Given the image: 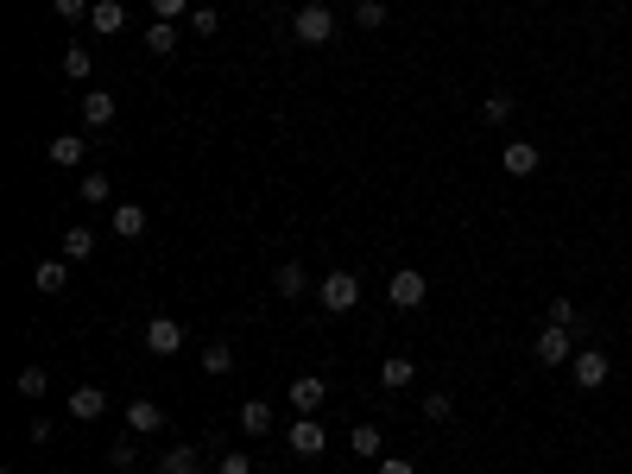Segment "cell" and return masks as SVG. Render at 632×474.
I'll return each mask as SVG.
<instances>
[{
	"label": "cell",
	"instance_id": "7c38bea8",
	"mask_svg": "<svg viewBox=\"0 0 632 474\" xmlns=\"http://www.w3.org/2000/svg\"><path fill=\"white\" fill-rule=\"evenodd\" d=\"M102 411H108V392H102V386H89V380H83V386L70 392V418H76V424H95Z\"/></svg>",
	"mask_w": 632,
	"mask_h": 474
},
{
	"label": "cell",
	"instance_id": "7a4b0ae2",
	"mask_svg": "<svg viewBox=\"0 0 632 474\" xmlns=\"http://www.w3.org/2000/svg\"><path fill=\"white\" fill-rule=\"evenodd\" d=\"M569 380H576V392H601L607 380H614V361H607V348H576V361H569Z\"/></svg>",
	"mask_w": 632,
	"mask_h": 474
},
{
	"label": "cell",
	"instance_id": "ffe728a7",
	"mask_svg": "<svg viewBox=\"0 0 632 474\" xmlns=\"http://www.w3.org/2000/svg\"><path fill=\"white\" fill-rule=\"evenodd\" d=\"M64 279H70V260H64V253H57V260H38V266H32V285L45 291V298H57V291H64Z\"/></svg>",
	"mask_w": 632,
	"mask_h": 474
},
{
	"label": "cell",
	"instance_id": "ac0fdd59",
	"mask_svg": "<svg viewBox=\"0 0 632 474\" xmlns=\"http://www.w3.org/2000/svg\"><path fill=\"white\" fill-rule=\"evenodd\" d=\"M121 26H127V7H121V0H95V7H89V32L114 38Z\"/></svg>",
	"mask_w": 632,
	"mask_h": 474
},
{
	"label": "cell",
	"instance_id": "8fae6325",
	"mask_svg": "<svg viewBox=\"0 0 632 474\" xmlns=\"http://www.w3.org/2000/svg\"><path fill=\"white\" fill-rule=\"evenodd\" d=\"M114 114H121V108H114V95H108V89H83V127H89V133L114 127Z\"/></svg>",
	"mask_w": 632,
	"mask_h": 474
},
{
	"label": "cell",
	"instance_id": "e0dca14e",
	"mask_svg": "<svg viewBox=\"0 0 632 474\" xmlns=\"http://www.w3.org/2000/svg\"><path fill=\"white\" fill-rule=\"evenodd\" d=\"M348 449H354L361 462H380V456H386V437H380V424H354V430H348Z\"/></svg>",
	"mask_w": 632,
	"mask_h": 474
},
{
	"label": "cell",
	"instance_id": "d6a6232c",
	"mask_svg": "<svg viewBox=\"0 0 632 474\" xmlns=\"http://www.w3.org/2000/svg\"><path fill=\"white\" fill-rule=\"evenodd\" d=\"M215 26H222V13H215V7H196V13H190V32H196V38H215Z\"/></svg>",
	"mask_w": 632,
	"mask_h": 474
},
{
	"label": "cell",
	"instance_id": "603a6c76",
	"mask_svg": "<svg viewBox=\"0 0 632 474\" xmlns=\"http://www.w3.org/2000/svg\"><path fill=\"white\" fill-rule=\"evenodd\" d=\"M512 114H519V102H512V89H493L487 102H481V121H487V127H506Z\"/></svg>",
	"mask_w": 632,
	"mask_h": 474
},
{
	"label": "cell",
	"instance_id": "3957f363",
	"mask_svg": "<svg viewBox=\"0 0 632 474\" xmlns=\"http://www.w3.org/2000/svg\"><path fill=\"white\" fill-rule=\"evenodd\" d=\"M316 304H323L329 316L354 310V304H361V279H354V272H342V266H335L329 279H316Z\"/></svg>",
	"mask_w": 632,
	"mask_h": 474
},
{
	"label": "cell",
	"instance_id": "ba28073f",
	"mask_svg": "<svg viewBox=\"0 0 632 474\" xmlns=\"http://www.w3.org/2000/svg\"><path fill=\"white\" fill-rule=\"evenodd\" d=\"M323 399H329V386L316 380V373H298V380H291V411H298V418H316Z\"/></svg>",
	"mask_w": 632,
	"mask_h": 474
},
{
	"label": "cell",
	"instance_id": "1f68e13d",
	"mask_svg": "<svg viewBox=\"0 0 632 474\" xmlns=\"http://www.w3.org/2000/svg\"><path fill=\"white\" fill-rule=\"evenodd\" d=\"M544 316H550L557 329H576V323H582V316H576V304H569V298H550V310H544Z\"/></svg>",
	"mask_w": 632,
	"mask_h": 474
},
{
	"label": "cell",
	"instance_id": "9c48e42d",
	"mask_svg": "<svg viewBox=\"0 0 632 474\" xmlns=\"http://www.w3.org/2000/svg\"><path fill=\"white\" fill-rule=\"evenodd\" d=\"M323 449H329V437H323V424H316V418H298V424H291V456H298V462H316Z\"/></svg>",
	"mask_w": 632,
	"mask_h": 474
},
{
	"label": "cell",
	"instance_id": "83f0119b",
	"mask_svg": "<svg viewBox=\"0 0 632 474\" xmlns=\"http://www.w3.org/2000/svg\"><path fill=\"white\" fill-rule=\"evenodd\" d=\"M51 380H45V367H19V399H45Z\"/></svg>",
	"mask_w": 632,
	"mask_h": 474
},
{
	"label": "cell",
	"instance_id": "f1b7e54d",
	"mask_svg": "<svg viewBox=\"0 0 632 474\" xmlns=\"http://www.w3.org/2000/svg\"><path fill=\"white\" fill-rule=\"evenodd\" d=\"M424 418H430V424L456 418V399H449V392H424Z\"/></svg>",
	"mask_w": 632,
	"mask_h": 474
},
{
	"label": "cell",
	"instance_id": "484cf974",
	"mask_svg": "<svg viewBox=\"0 0 632 474\" xmlns=\"http://www.w3.org/2000/svg\"><path fill=\"white\" fill-rule=\"evenodd\" d=\"M76 196H83V203H89V209H102V203H108V196H114V184H108V177H102V171H83V184H76Z\"/></svg>",
	"mask_w": 632,
	"mask_h": 474
},
{
	"label": "cell",
	"instance_id": "4316f807",
	"mask_svg": "<svg viewBox=\"0 0 632 474\" xmlns=\"http://www.w3.org/2000/svg\"><path fill=\"white\" fill-rule=\"evenodd\" d=\"M354 26H361V32H380V26H386V0H354Z\"/></svg>",
	"mask_w": 632,
	"mask_h": 474
},
{
	"label": "cell",
	"instance_id": "8992f818",
	"mask_svg": "<svg viewBox=\"0 0 632 474\" xmlns=\"http://www.w3.org/2000/svg\"><path fill=\"white\" fill-rule=\"evenodd\" d=\"M140 342H146V354H158V361H171V354L184 348V329H177V316H152Z\"/></svg>",
	"mask_w": 632,
	"mask_h": 474
},
{
	"label": "cell",
	"instance_id": "52a82bcc",
	"mask_svg": "<svg viewBox=\"0 0 632 474\" xmlns=\"http://www.w3.org/2000/svg\"><path fill=\"white\" fill-rule=\"evenodd\" d=\"M127 430H133V437H158V430H165V405L146 399V392H140V399H127Z\"/></svg>",
	"mask_w": 632,
	"mask_h": 474
},
{
	"label": "cell",
	"instance_id": "8d00e7d4",
	"mask_svg": "<svg viewBox=\"0 0 632 474\" xmlns=\"http://www.w3.org/2000/svg\"><path fill=\"white\" fill-rule=\"evenodd\" d=\"M373 474H418V462H405V456H380V462H373Z\"/></svg>",
	"mask_w": 632,
	"mask_h": 474
},
{
	"label": "cell",
	"instance_id": "44dd1931",
	"mask_svg": "<svg viewBox=\"0 0 632 474\" xmlns=\"http://www.w3.org/2000/svg\"><path fill=\"white\" fill-rule=\"evenodd\" d=\"M177 38H184V32H177V19H152V26H146V51L152 57H171Z\"/></svg>",
	"mask_w": 632,
	"mask_h": 474
},
{
	"label": "cell",
	"instance_id": "6da1fadb",
	"mask_svg": "<svg viewBox=\"0 0 632 474\" xmlns=\"http://www.w3.org/2000/svg\"><path fill=\"white\" fill-rule=\"evenodd\" d=\"M291 38H298L304 51L329 45V38H335V13L323 7V0H310V7H298V13H291Z\"/></svg>",
	"mask_w": 632,
	"mask_h": 474
},
{
	"label": "cell",
	"instance_id": "4fadbf2b",
	"mask_svg": "<svg viewBox=\"0 0 632 474\" xmlns=\"http://www.w3.org/2000/svg\"><path fill=\"white\" fill-rule=\"evenodd\" d=\"M272 291H279V298H291V304H298V298H310L316 285H310V272H304L298 260H285L279 272H272Z\"/></svg>",
	"mask_w": 632,
	"mask_h": 474
},
{
	"label": "cell",
	"instance_id": "f546056e",
	"mask_svg": "<svg viewBox=\"0 0 632 474\" xmlns=\"http://www.w3.org/2000/svg\"><path fill=\"white\" fill-rule=\"evenodd\" d=\"M108 462H114V474H133V462H140V443H133V437H127V443H114V449H108Z\"/></svg>",
	"mask_w": 632,
	"mask_h": 474
},
{
	"label": "cell",
	"instance_id": "2e32d148",
	"mask_svg": "<svg viewBox=\"0 0 632 474\" xmlns=\"http://www.w3.org/2000/svg\"><path fill=\"white\" fill-rule=\"evenodd\" d=\"M158 474H203V456H196V443H171L165 456H158Z\"/></svg>",
	"mask_w": 632,
	"mask_h": 474
},
{
	"label": "cell",
	"instance_id": "9a60e30c",
	"mask_svg": "<svg viewBox=\"0 0 632 474\" xmlns=\"http://www.w3.org/2000/svg\"><path fill=\"white\" fill-rule=\"evenodd\" d=\"M411 380H418V361H411V354H386L380 361V386L386 392H405Z\"/></svg>",
	"mask_w": 632,
	"mask_h": 474
},
{
	"label": "cell",
	"instance_id": "d4e9b609",
	"mask_svg": "<svg viewBox=\"0 0 632 474\" xmlns=\"http://www.w3.org/2000/svg\"><path fill=\"white\" fill-rule=\"evenodd\" d=\"M203 373H234V342H203Z\"/></svg>",
	"mask_w": 632,
	"mask_h": 474
},
{
	"label": "cell",
	"instance_id": "4dcf8cb0",
	"mask_svg": "<svg viewBox=\"0 0 632 474\" xmlns=\"http://www.w3.org/2000/svg\"><path fill=\"white\" fill-rule=\"evenodd\" d=\"M64 76H70V83H83V76H89V45H70L64 51Z\"/></svg>",
	"mask_w": 632,
	"mask_h": 474
},
{
	"label": "cell",
	"instance_id": "e575fe53",
	"mask_svg": "<svg viewBox=\"0 0 632 474\" xmlns=\"http://www.w3.org/2000/svg\"><path fill=\"white\" fill-rule=\"evenodd\" d=\"M190 0H152V19H190Z\"/></svg>",
	"mask_w": 632,
	"mask_h": 474
},
{
	"label": "cell",
	"instance_id": "5b68a950",
	"mask_svg": "<svg viewBox=\"0 0 632 474\" xmlns=\"http://www.w3.org/2000/svg\"><path fill=\"white\" fill-rule=\"evenodd\" d=\"M424 298H430L424 272H411V266H399V272H392V285H386V304H392V310H418Z\"/></svg>",
	"mask_w": 632,
	"mask_h": 474
},
{
	"label": "cell",
	"instance_id": "d6986e66",
	"mask_svg": "<svg viewBox=\"0 0 632 474\" xmlns=\"http://www.w3.org/2000/svg\"><path fill=\"white\" fill-rule=\"evenodd\" d=\"M146 228H152V215L140 203H114V234H121V241H140Z\"/></svg>",
	"mask_w": 632,
	"mask_h": 474
},
{
	"label": "cell",
	"instance_id": "30bf717a",
	"mask_svg": "<svg viewBox=\"0 0 632 474\" xmlns=\"http://www.w3.org/2000/svg\"><path fill=\"white\" fill-rule=\"evenodd\" d=\"M500 165H506V177H531V171L544 165V146H531V140H506Z\"/></svg>",
	"mask_w": 632,
	"mask_h": 474
},
{
	"label": "cell",
	"instance_id": "5bb4252c",
	"mask_svg": "<svg viewBox=\"0 0 632 474\" xmlns=\"http://www.w3.org/2000/svg\"><path fill=\"white\" fill-rule=\"evenodd\" d=\"M45 158H51V165H83V158H89V140H83V133H57V140L45 146Z\"/></svg>",
	"mask_w": 632,
	"mask_h": 474
},
{
	"label": "cell",
	"instance_id": "277c9868",
	"mask_svg": "<svg viewBox=\"0 0 632 474\" xmlns=\"http://www.w3.org/2000/svg\"><path fill=\"white\" fill-rule=\"evenodd\" d=\"M531 354H538V367H569V361H576V329L544 323L538 342H531Z\"/></svg>",
	"mask_w": 632,
	"mask_h": 474
},
{
	"label": "cell",
	"instance_id": "d590c367",
	"mask_svg": "<svg viewBox=\"0 0 632 474\" xmlns=\"http://www.w3.org/2000/svg\"><path fill=\"white\" fill-rule=\"evenodd\" d=\"M51 7H57V19H89L95 0H51Z\"/></svg>",
	"mask_w": 632,
	"mask_h": 474
},
{
	"label": "cell",
	"instance_id": "7402d4cb",
	"mask_svg": "<svg viewBox=\"0 0 632 474\" xmlns=\"http://www.w3.org/2000/svg\"><path fill=\"white\" fill-rule=\"evenodd\" d=\"M241 430L247 437H272V405L266 399H241Z\"/></svg>",
	"mask_w": 632,
	"mask_h": 474
},
{
	"label": "cell",
	"instance_id": "cb8c5ba5",
	"mask_svg": "<svg viewBox=\"0 0 632 474\" xmlns=\"http://www.w3.org/2000/svg\"><path fill=\"white\" fill-rule=\"evenodd\" d=\"M57 253H64V260H89V253H95V234H89V228H64V234H57Z\"/></svg>",
	"mask_w": 632,
	"mask_h": 474
},
{
	"label": "cell",
	"instance_id": "836d02e7",
	"mask_svg": "<svg viewBox=\"0 0 632 474\" xmlns=\"http://www.w3.org/2000/svg\"><path fill=\"white\" fill-rule=\"evenodd\" d=\"M215 474H253V456H247V449H228V456L215 462Z\"/></svg>",
	"mask_w": 632,
	"mask_h": 474
}]
</instances>
